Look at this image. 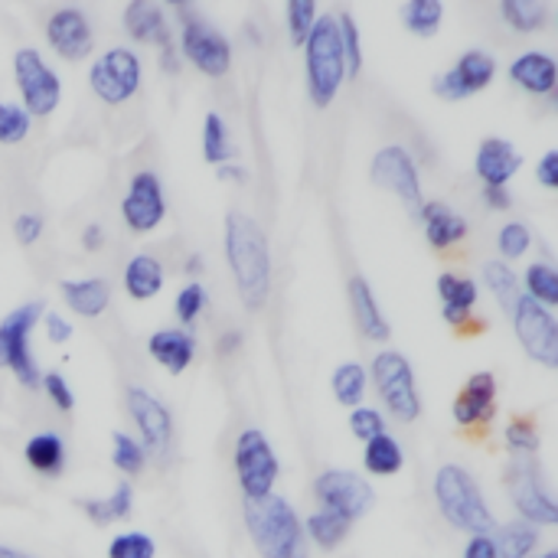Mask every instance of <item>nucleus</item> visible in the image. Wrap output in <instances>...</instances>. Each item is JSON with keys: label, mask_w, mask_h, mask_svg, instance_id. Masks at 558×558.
Wrapping results in <instances>:
<instances>
[{"label": "nucleus", "mask_w": 558, "mask_h": 558, "mask_svg": "<svg viewBox=\"0 0 558 558\" xmlns=\"http://www.w3.org/2000/svg\"><path fill=\"white\" fill-rule=\"evenodd\" d=\"M216 177L222 180V183H248V170L242 167V163H235V160H229V163H222V167H216Z\"/></svg>", "instance_id": "4d7b16f0"}, {"label": "nucleus", "mask_w": 558, "mask_h": 558, "mask_svg": "<svg viewBox=\"0 0 558 558\" xmlns=\"http://www.w3.org/2000/svg\"><path fill=\"white\" fill-rule=\"evenodd\" d=\"M304 75H307V98L317 108H327L343 82H347V59L340 49V33L333 13H320L311 26V36L304 39Z\"/></svg>", "instance_id": "20e7f679"}, {"label": "nucleus", "mask_w": 558, "mask_h": 558, "mask_svg": "<svg viewBox=\"0 0 558 558\" xmlns=\"http://www.w3.org/2000/svg\"><path fill=\"white\" fill-rule=\"evenodd\" d=\"M0 558H33L23 549H13V546H0Z\"/></svg>", "instance_id": "e2e57ef3"}, {"label": "nucleus", "mask_w": 558, "mask_h": 558, "mask_svg": "<svg viewBox=\"0 0 558 558\" xmlns=\"http://www.w3.org/2000/svg\"><path fill=\"white\" fill-rule=\"evenodd\" d=\"M317 16H320V10H317L314 0H288V7H284V26H288V39H291L294 49L304 46V39L311 36V26L317 23Z\"/></svg>", "instance_id": "79ce46f5"}, {"label": "nucleus", "mask_w": 558, "mask_h": 558, "mask_svg": "<svg viewBox=\"0 0 558 558\" xmlns=\"http://www.w3.org/2000/svg\"><path fill=\"white\" fill-rule=\"evenodd\" d=\"M350 432H353V438H360L366 445V441H373L376 435L386 432V418L373 405H356V409H350Z\"/></svg>", "instance_id": "de8ad7c7"}, {"label": "nucleus", "mask_w": 558, "mask_h": 558, "mask_svg": "<svg viewBox=\"0 0 558 558\" xmlns=\"http://www.w3.org/2000/svg\"><path fill=\"white\" fill-rule=\"evenodd\" d=\"M533 558H558L556 549H549V553H543V556H533Z\"/></svg>", "instance_id": "69168bd1"}, {"label": "nucleus", "mask_w": 558, "mask_h": 558, "mask_svg": "<svg viewBox=\"0 0 558 558\" xmlns=\"http://www.w3.org/2000/svg\"><path fill=\"white\" fill-rule=\"evenodd\" d=\"M366 373H369V379H373V386L379 392L383 409L392 418L412 425L422 415V396H418L415 369H412V363H409L405 353H399V350H379L373 356V363H369Z\"/></svg>", "instance_id": "423d86ee"}, {"label": "nucleus", "mask_w": 558, "mask_h": 558, "mask_svg": "<svg viewBox=\"0 0 558 558\" xmlns=\"http://www.w3.org/2000/svg\"><path fill=\"white\" fill-rule=\"evenodd\" d=\"M232 468H235V481L242 490V504H262L275 494L281 464H278L271 441L265 438V432H258V428L239 432L235 451H232Z\"/></svg>", "instance_id": "0eeeda50"}, {"label": "nucleus", "mask_w": 558, "mask_h": 558, "mask_svg": "<svg viewBox=\"0 0 558 558\" xmlns=\"http://www.w3.org/2000/svg\"><path fill=\"white\" fill-rule=\"evenodd\" d=\"M245 36H248V39H252V43H262V33H258V29H255V26H252V23H248V26H245Z\"/></svg>", "instance_id": "0e129e2a"}, {"label": "nucleus", "mask_w": 558, "mask_h": 558, "mask_svg": "<svg viewBox=\"0 0 558 558\" xmlns=\"http://www.w3.org/2000/svg\"><path fill=\"white\" fill-rule=\"evenodd\" d=\"M26 464L43 477H59L65 471V441L56 432H39L23 445Z\"/></svg>", "instance_id": "c85d7f7f"}, {"label": "nucleus", "mask_w": 558, "mask_h": 558, "mask_svg": "<svg viewBox=\"0 0 558 558\" xmlns=\"http://www.w3.org/2000/svg\"><path fill=\"white\" fill-rule=\"evenodd\" d=\"M500 16L513 33H539L549 23L546 0H500Z\"/></svg>", "instance_id": "72a5a7b5"}, {"label": "nucleus", "mask_w": 558, "mask_h": 558, "mask_svg": "<svg viewBox=\"0 0 558 558\" xmlns=\"http://www.w3.org/2000/svg\"><path fill=\"white\" fill-rule=\"evenodd\" d=\"M484 288L497 298V304L504 307V311H510L513 304H517V298L523 294L520 291V275L507 265V262H500V258H494V262H484Z\"/></svg>", "instance_id": "4c0bfd02"}, {"label": "nucleus", "mask_w": 558, "mask_h": 558, "mask_svg": "<svg viewBox=\"0 0 558 558\" xmlns=\"http://www.w3.org/2000/svg\"><path fill=\"white\" fill-rule=\"evenodd\" d=\"M369 177L379 190L399 196L405 206H412L418 213V206L425 203L422 199V173H418V163L415 157L409 154V147L402 144H386L376 150L373 163H369Z\"/></svg>", "instance_id": "dca6fc26"}, {"label": "nucleus", "mask_w": 558, "mask_h": 558, "mask_svg": "<svg viewBox=\"0 0 558 558\" xmlns=\"http://www.w3.org/2000/svg\"><path fill=\"white\" fill-rule=\"evenodd\" d=\"M147 356L170 376H180L196 356V337L183 327H160L147 337Z\"/></svg>", "instance_id": "b1692460"}, {"label": "nucleus", "mask_w": 558, "mask_h": 558, "mask_svg": "<svg viewBox=\"0 0 558 558\" xmlns=\"http://www.w3.org/2000/svg\"><path fill=\"white\" fill-rule=\"evenodd\" d=\"M504 441H507V451L513 461H533L543 448L539 428L530 418H513L504 432Z\"/></svg>", "instance_id": "58836bf2"}, {"label": "nucleus", "mask_w": 558, "mask_h": 558, "mask_svg": "<svg viewBox=\"0 0 558 558\" xmlns=\"http://www.w3.org/2000/svg\"><path fill=\"white\" fill-rule=\"evenodd\" d=\"M504 484L510 490V500H513V510L523 523L530 526H556L558 523V504L536 464L533 461H510L507 474H504Z\"/></svg>", "instance_id": "9b49d317"}, {"label": "nucleus", "mask_w": 558, "mask_h": 558, "mask_svg": "<svg viewBox=\"0 0 558 558\" xmlns=\"http://www.w3.org/2000/svg\"><path fill=\"white\" fill-rule=\"evenodd\" d=\"M29 128H33V118L23 111L20 101H0V144L26 141Z\"/></svg>", "instance_id": "a18cd8bd"}, {"label": "nucleus", "mask_w": 558, "mask_h": 558, "mask_svg": "<svg viewBox=\"0 0 558 558\" xmlns=\"http://www.w3.org/2000/svg\"><path fill=\"white\" fill-rule=\"evenodd\" d=\"M183 271H186L190 278H193V275H199V271H203V258H199V255H190V258H186V265H183Z\"/></svg>", "instance_id": "680f3d73"}, {"label": "nucleus", "mask_w": 558, "mask_h": 558, "mask_svg": "<svg viewBox=\"0 0 558 558\" xmlns=\"http://www.w3.org/2000/svg\"><path fill=\"white\" fill-rule=\"evenodd\" d=\"M203 157L206 163L213 167H222L235 157V147H232V134H229V124L219 111H209L203 118Z\"/></svg>", "instance_id": "f704fd0d"}, {"label": "nucleus", "mask_w": 558, "mask_h": 558, "mask_svg": "<svg viewBox=\"0 0 558 558\" xmlns=\"http://www.w3.org/2000/svg\"><path fill=\"white\" fill-rule=\"evenodd\" d=\"M157 556V543L154 536L131 530V533H118L108 543V558H154Z\"/></svg>", "instance_id": "49530a36"}, {"label": "nucleus", "mask_w": 558, "mask_h": 558, "mask_svg": "<svg viewBox=\"0 0 558 558\" xmlns=\"http://www.w3.org/2000/svg\"><path fill=\"white\" fill-rule=\"evenodd\" d=\"M490 536H494V546H497L500 558H533L536 549H539V543H543L539 530L523 523V520L504 523Z\"/></svg>", "instance_id": "7c9ffc66"}, {"label": "nucleus", "mask_w": 558, "mask_h": 558, "mask_svg": "<svg viewBox=\"0 0 558 558\" xmlns=\"http://www.w3.org/2000/svg\"><path fill=\"white\" fill-rule=\"evenodd\" d=\"M333 20H337V33H340V49H343V59H347V75H360V69H363V36H360L356 16L350 10H340V13H333Z\"/></svg>", "instance_id": "ea45409f"}, {"label": "nucleus", "mask_w": 558, "mask_h": 558, "mask_svg": "<svg viewBox=\"0 0 558 558\" xmlns=\"http://www.w3.org/2000/svg\"><path fill=\"white\" fill-rule=\"evenodd\" d=\"M13 235H16L20 245H36L39 235H43V216H36V213H20V216L13 219Z\"/></svg>", "instance_id": "3c124183"}, {"label": "nucleus", "mask_w": 558, "mask_h": 558, "mask_svg": "<svg viewBox=\"0 0 558 558\" xmlns=\"http://www.w3.org/2000/svg\"><path fill=\"white\" fill-rule=\"evenodd\" d=\"M363 468L373 477H396L405 468V451H402L399 438L389 435V432H383L373 441H366V448H363Z\"/></svg>", "instance_id": "c756f323"}, {"label": "nucleus", "mask_w": 558, "mask_h": 558, "mask_svg": "<svg viewBox=\"0 0 558 558\" xmlns=\"http://www.w3.org/2000/svg\"><path fill=\"white\" fill-rule=\"evenodd\" d=\"M121 219L134 235H147L163 226L167 196H163V183L154 170H137L128 180V190L121 196Z\"/></svg>", "instance_id": "f3484780"}, {"label": "nucleus", "mask_w": 558, "mask_h": 558, "mask_svg": "<svg viewBox=\"0 0 558 558\" xmlns=\"http://www.w3.org/2000/svg\"><path fill=\"white\" fill-rule=\"evenodd\" d=\"M494 78H497V59L487 49H464L445 72L432 78V92L445 101H461L490 88Z\"/></svg>", "instance_id": "2eb2a0df"}, {"label": "nucleus", "mask_w": 558, "mask_h": 558, "mask_svg": "<svg viewBox=\"0 0 558 558\" xmlns=\"http://www.w3.org/2000/svg\"><path fill=\"white\" fill-rule=\"evenodd\" d=\"M438 288V298H441V317L451 324V327H464L481 301V284L468 275H458V271H445L438 275L435 281Z\"/></svg>", "instance_id": "393cba45"}, {"label": "nucleus", "mask_w": 558, "mask_h": 558, "mask_svg": "<svg viewBox=\"0 0 558 558\" xmlns=\"http://www.w3.org/2000/svg\"><path fill=\"white\" fill-rule=\"evenodd\" d=\"M124 294L131 301H150L163 291V262L150 252H137L128 258L124 275H121Z\"/></svg>", "instance_id": "cd10ccee"}, {"label": "nucleus", "mask_w": 558, "mask_h": 558, "mask_svg": "<svg viewBox=\"0 0 558 558\" xmlns=\"http://www.w3.org/2000/svg\"><path fill=\"white\" fill-rule=\"evenodd\" d=\"M533 248V232L526 222H507L500 232H497V252H500V262H520L526 252Z\"/></svg>", "instance_id": "37998d69"}, {"label": "nucleus", "mask_w": 558, "mask_h": 558, "mask_svg": "<svg viewBox=\"0 0 558 558\" xmlns=\"http://www.w3.org/2000/svg\"><path fill=\"white\" fill-rule=\"evenodd\" d=\"M59 291H62L65 307L85 320L101 317L111 304V284L105 278H69V281H59Z\"/></svg>", "instance_id": "bb28decb"}, {"label": "nucleus", "mask_w": 558, "mask_h": 558, "mask_svg": "<svg viewBox=\"0 0 558 558\" xmlns=\"http://www.w3.org/2000/svg\"><path fill=\"white\" fill-rule=\"evenodd\" d=\"M245 530L262 558H311L304 520L278 494L262 504H245Z\"/></svg>", "instance_id": "7ed1b4c3"}, {"label": "nucleus", "mask_w": 558, "mask_h": 558, "mask_svg": "<svg viewBox=\"0 0 558 558\" xmlns=\"http://www.w3.org/2000/svg\"><path fill=\"white\" fill-rule=\"evenodd\" d=\"M242 330H226L219 340H216V350H219V356H232V353H239L242 350Z\"/></svg>", "instance_id": "13d9d810"}, {"label": "nucleus", "mask_w": 558, "mask_h": 558, "mask_svg": "<svg viewBox=\"0 0 558 558\" xmlns=\"http://www.w3.org/2000/svg\"><path fill=\"white\" fill-rule=\"evenodd\" d=\"M451 412H454V422L461 428L487 425L497 415V379H494V373H474L464 383V389L458 392Z\"/></svg>", "instance_id": "6ab92c4d"}, {"label": "nucleus", "mask_w": 558, "mask_h": 558, "mask_svg": "<svg viewBox=\"0 0 558 558\" xmlns=\"http://www.w3.org/2000/svg\"><path fill=\"white\" fill-rule=\"evenodd\" d=\"M206 301H209V298H206V288H203L199 281H186V284L177 291L173 311H177V320H180L183 330L196 324V317L206 311Z\"/></svg>", "instance_id": "c03bdc74"}, {"label": "nucleus", "mask_w": 558, "mask_h": 558, "mask_svg": "<svg viewBox=\"0 0 558 558\" xmlns=\"http://www.w3.org/2000/svg\"><path fill=\"white\" fill-rule=\"evenodd\" d=\"M353 523L327 513V510H314L307 520H304V536H307V546H317L324 553H333L337 546H343V539L350 536Z\"/></svg>", "instance_id": "473e14b6"}, {"label": "nucleus", "mask_w": 558, "mask_h": 558, "mask_svg": "<svg viewBox=\"0 0 558 558\" xmlns=\"http://www.w3.org/2000/svg\"><path fill=\"white\" fill-rule=\"evenodd\" d=\"M180 65H183V59H180L177 46H173V43H170V46H163V49H160V69H163V72H170V75H177V72H180Z\"/></svg>", "instance_id": "052dcab7"}, {"label": "nucleus", "mask_w": 558, "mask_h": 558, "mask_svg": "<svg viewBox=\"0 0 558 558\" xmlns=\"http://www.w3.org/2000/svg\"><path fill=\"white\" fill-rule=\"evenodd\" d=\"M513 317V333L520 340V347L526 350V356L546 369L558 366V320L549 307H543L539 301L520 294L517 304L510 307Z\"/></svg>", "instance_id": "ddd939ff"}, {"label": "nucleus", "mask_w": 558, "mask_h": 558, "mask_svg": "<svg viewBox=\"0 0 558 558\" xmlns=\"http://www.w3.org/2000/svg\"><path fill=\"white\" fill-rule=\"evenodd\" d=\"M474 170L481 177L484 186H504L523 170V154L517 150L513 141H504V137H487L481 141L477 147V157H474Z\"/></svg>", "instance_id": "aec40b11"}, {"label": "nucleus", "mask_w": 558, "mask_h": 558, "mask_svg": "<svg viewBox=\"0 0 558 558\" xmlns=\"http://www.w3.org/2000/svg\"><path fill=\"white\" fill-rule=\"evenodd\" d=\"M226 262L235 291L248 311H262L271 294V248L268 235L248 213L226 216Z\"/></svg>", "instance_id": "f257e3e1"}, {"label": "nucleus", "mask_w": 558, "mask_h": 558, "mask_svg": "<svg viewBox=\"0 0 558 558\" xmlns=\"http://www.w3.org/2000/svg\"><path fill=\"white\" fill-rule=\"evenodd\" d=\"M481 199H484V206H487L490 213H504V209L513 206V193L504 190V186H484Z\"/></svg>", "instance_id": "6e6d98bb"}, {"label": "nucleus", "mask_w": 558, "mask_h": 558, "mask_svg": "<svg viewBox=\"0 0 558 558\" xmlns=\"http://www.w3.org/2000/svg\"><path fill=\"white\" fill-rule=\"evenodd\" d=\"M418 219H422V232L425 242L438 252L454 248L464 235H468V219L461 213H454L448 203L441 199H428L418 206Z\"/></svg>", "instance_id": "a878e982"}, {"label": "nucleus", "mask_w": 558, "mask_h": 558, "mask_svg": "<svg viewBox=\"0 0 558 558\" xmlns=\"http://www.w3.org/2000/svg\"><path fill=\"white\" fill-rule=\"evenodd\" d=\"M177 16V52L186 59L193 69H199L209 78H222L232 69V43L222 29H216L209 20L199 16L196 7L190 3H173Z\"/></svg>", "instance_id": "39448f33"}, {"label": "nucleus", "mask_w": 558, "mask_h": 558, "mask_svg": "<svg viewBox=\"0 0 558 558\" xmlns=\"http://www.w3.org/2000/svg\"><path fill=\"white\" fill-rule=\"evenodd\" d=\"M536 180L546 186V190H556L558 186V150H546L536 163Z\"/></svg>", "instance_id": "864d4df0"}, {"label": "nucleus", "mask_w": 558, "mask_h": 558, "mask_svg": "<svg viewBox=\"0 0 558 558\" xmlns=\"http://www.w3.org/2000/svg\"><path fill=\"white\" fill-rule=\"evenodd\" d=\"M402 16V26L412 33V36H435L441 29V20H445V3L441 0H409L402 3L399 10Z\"/></svg>", "instance_id": "c9c22d12"}, {"label": "nucleus", "mask_w": 558, "mask_h": 558, "mask_svg": "<svg viewBox=\"0 0 558 558\" xmlns=\"http://www.w3.org/2000/svg\"><path fill=\"white\" fill-rule=\"evenodd\" d=\"M46 43L49 49L65 62H82L95 49V29L85 10L78 7H59L46 20Z\"/></svg>", "instance_id": "a211bd4d"}, {"label": "nucleus", "mask_w": 558, "mask_h": 558, "mask_svg": "<svg viewBox=\"0 0 558 558\" xmlns=\"http://www.w3.org/2000/svg\"><path fill=\"white\" fill-rule=\"evenodd\" d=\"M314 500H317V510H327L347 523H356L363 520L373 504H376V490L373 484L356 474V471H343V468H330L324 474H317L314 481Z\"/></svg>", "instance_id": "f8f14e48"}, {"label": "nucleus", "mask_w": 558, "mask_h": 558, "mask_svg": "<svg viewBox=\"0 0 558 558\" xmlns=\"http://www.w3.org/2000/svg\"><path fill=\"white\" fill-rule=\"evenodd\" d=\"M121 26L128 33L131 43H141V46H170L173 43V33H170V23H167V13L163 7L150 3V0H131L121 13Z\"/></svg>", "instance_id": "5701e85b"}, {"label": "nucleus", "mask_w": 558, "mask_h": 558, "mask_svg": "<svg viewBox=\"0 0 558 558\" xmlns=\"http://www.w3.org/2000/svg\"><path fill=\"white\" fill-rule=\"evenodd\" d=\"M330 389H333V399L343 405V409H356L363 405L366 399V389H369V373L360 360H347L333 369L330 376Z\"/></svg>", "instance_id": "2f4dec72"}, {"label": "nucleus", "mask_w": 558, "mask_h": 558, "mask_svg": "<svg viewBox=\"0 0 558 558\" xmlns=\"http://www.w3.org/2000/svg\"><path fill=\"white\" fill-rule=\"evenodd\" d=\"M101 245H105V229H101L98 222H88V226L82 229V248L98 252Z\"/></svg>", "instance_id": "bf43d9fd"}, {"label": "nucleus", "mask_w": 558, "mask_h": 558, "mask_svg": "<svg viewBox=\"0 0 558 558\" xmlns=\"http://www.w3.org/2000/svg\"><path fill=\"white\" fill-rule=\"evenodd\" d=\"M111 461L124 477H137L147 468V454L141 448V441L128 432H114L111 435Z\"/></svg>", "instance_id": "a19ab883"}, {"label": "nucleus", "mask_w": 558, "mask_h": 558, "mask_svg": "<svg viewBox=\"0 0 558 558\" xmlns=\"http://www.w3.org/2000/svg\"><path fill=\"white\" fill-rule=\"evenodd\" d=\"M461 558H500V553L494 546V536H468Z\"/></svg>", "instance_id": "5fc2aeb1"}, {"label": "nucleus", "mask_w": 558, "mask_h": 558, "mask_svg": "<svg viewBox=\"0 0 558 558\" xmlns=\"http://www.w3.org/2000/svg\"><path fill=\"white\" fill-rule=\"evenodd\" d=\"M13 78L20 92V105L29 118H46L62 101V78L59 72L36 52L33 46H23L13 52Z\"/></svg>", "instance_id": "1a4fd4ad"}, {"label": "nucleus", "mask_w": 558, "mask_h": 558, "mask_svg": "<svg viewBox=\"0 0 558 558\" xmlns=\"http://www.w3.org/2000/svg\"><path fill=\"white\" fill-rule=\"evenodd\" d=\"M43 330H46V340H49V343H65V340H72V324H69L62 314H56V311H46V314H43Z\"/></svg>", "instance_id": "603ef678"}, {"label": "nucleus", "mask_w": 558, "mask_h": 558, "mask_svg": "<svg viewBox=\"0 0 558 558\" xmlns=\"http://www.w3.org/2000/svg\"><path fill=\"white\" fill-rule=\"evenodd\" d=\"M510 82L526 95L549 98L558 88V62L546 49H526L510 62Z\"/></svg>", "instance_id": "4be33fe9"}, {"label": "nucleus", "mask_w": 558, "mask_h": 558, "mask_svg": "<svg viewBox=\"0 0 558 558\" xmlns=\"http://www.w3.org/2000/svg\"><path fill=\"white\" fill-rule=\"evenodd\" d=\"M144 78L141 56L131 46H108L88 65V85L105 105H124L137 95Z\"/></svg>", "instance_id": "9d476101"}, {"label": "nucleus", "mask_w": 558, "mask_h": 558, "mask_svg": "<svg viewBox=\"0 0 558 558\" xmlns=\"http://www.w3.org/2000/svg\"><path fill=\"white\" fill-rule=\"evenodd\" d=\"M101 500H105V510H108L111 523H114V520H124V517H131V510H134V487H131L128 481H118L114 490H111L108 497H101Z\"/></svg>", "instance_id": "8fccbe9b"}, {"label": "nucleus", "mask_w": 558, "mask_h": 558, "mask_svg": "<svg viewBox=\"0 0 558 558\" xmlns=\"http://www.w3.org/2000/svg\"><path fill=\"white\" fill-rule=\"evenodd\" d=\"M347 301H350V314H353V324L356 330L373 340V343H386L392 337V327L376 301V291L369 288V281L363 275H353L347 281Z\"/></svg>", "instance_id": "412c9836"}, {"label": "nucleus", "mask_w": 558, "mask_h": 558, "mask_svg": "<svg viewBox=\"0 0 558 558\" xmlns=\"http://www.w3.org/2000/svg\"><path fill=\"white\" fill-rule=\"evenodd\" d=\"M39 389L46 392V399L59 412H72L75 409V392H72V386H69V379L62 373H43L39 376Z\"/></svg>", "instance_id": "09e8293b"}, {"label": "nucleus", "mask_w": 558, "mask_h": 558, "mask_svg": "<svg viewBox=\"0 0 558 558\" xmlns=\"http://www.w3.org/2000/svg\"><path fill=\"white\" fill-rule=\"evenodd\" d=\"M435 504L441 520L464 536H490L500 523L477 484V477L461 464H445L435 474Z\"/></svg>", "instance_id": "f03ea898"}, {"label": "nucleus", "mask_w": 558, "mask_h": 558, "mask_svg": "<svg viewBox=\"0 0 558 558\" xmlns=\"http://www.w3.org/2000/svg\"><path fill=\"white\" fill-rule=\"evenodd\" d=\"M124 405H128V415L137 428V441L144 448L147 458H163L173 445V415L170 409L154 396L147 392L144 386H131L124 392Z\"/></svg>", "instance_id": "4468645a"}, {"label": "nucleus", "mask_w": 558, "mask_h": 558, "mask_svg": "<svg viewBox=\"0 0 558 558\" xmlns=\"http://www.w3.org/2000/svg\"><path fill=\"white\" fill-rule=\"evenodd\" d=\"M43 314H46L43 301H26L0 320V369H10L23 389H36L43 376L29 353V333Z\"/></svg>", "instance_id": "6e6552de"}, {"label": "nucleus", "mask_w": 558, "mask_h": 558, "mask_svg": "<svg viewBox=\"0 0 558 558\" xmlns=\"http://www.w3.org/2000/svg\"><path fill=\"white\" fill-rule=\"evenodd\" d=\"M520 291L533 301H539L543 307L556 311L558 304V275L549 262H530V268L520 278Z\"/></svg>", "instance_id": "e433bc0d"}]
</instances>
